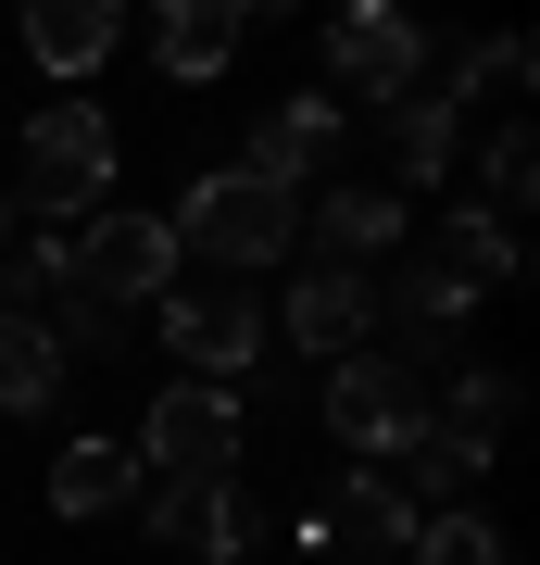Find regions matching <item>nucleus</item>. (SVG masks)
I'll return each instance as SVG.
<instances>
[{"instance_id":"obj_1","label":"nucleus","mask_w":540,"mask_h":565,"mask_svg":"<svg viewBox=\"0 0 540 565\" xmlns=\"http://www.w3.org/2000/svg\"><path fill=\"white\" fill-rule=\"evenodd\" d=\"M177 252H201V264H226V277H264V264H277L289 239H301V202L289 189H264V177H240V163H226V177H201L177 214Z\"/></svg>"},{"instance_id":"obj_2","label":"nucleus","mask_w":540,"mask_h":565,"mask_svg":"<svg viewBox=\"0 0 540 565\" xmlns=\"http://www.w3.org/2000/svg\"><path fill=\"white\" fill-rule=\"evenodd\" d=\"M177 226L163 214H88L76 239H63V289L76 302H100V315H126V302H163L177 289Z\"/></svg>"},{"instance_id":"obj_3","label":"nucleus","mask_w":540,"mask_h":565,"mask_svg":"<svg viewBox=\"0 0 540 565\" xmlns=\"http://www.w3.org/2000/svg\"><path fill=\"white\" fill-rule=\"evenodd\" d=\"M139 478L151 490H189V478H240V403L214 377H177L139 427Z\"/></svg>"},{"instance_id":"obj_4","label":"nucleus","mask_w":540,"mask_h":565,"mask_svg":"<svg viewBox=\"0 0 540 565\" xmlns=\"http://www.w3.org/2000/svg\"><path fill=\"white\" fill-rule=\"evenodd\" d=\"M327 427L378 465V452H415L427 440V390H415V364H390V352H340L327 364Z\"/></svg>"},{"instance_id":"obj_5","label":"nucleus","mask_w":540,"mask_h":565,"mask_svg":"<svg viewBox=\"0 0 540 565\" xmlns=\"http://www.w3.org/2000/svg\"><path fill=\"white\" fill-rule=\"evenodd\" d=\"M114 189V126H100L88 102H51L39 126H25V189H13V214H76Z\"/></svg>"},{"instance_id":"obj_6","label":"nucleus","mask_w":540,"mask_h":565,"mask_svg":"<svg viewBox=\"0 0 540 565\" xmlns=\"http://www.w3.org/2000/svg\"><path fill=\"white\" fill-rule=\"evenodd\" d=\"M163 340L226 390V377L264 352V302H252V289H163Z\"/></svg>"},{"instance_id":"obj_7","label":"nucleus","mask_w":540,"mask_h":565,"mask_svg":"<svg viewBox=\"0 0 540 565\" xmlns=\"http://www.w3.org/2000/svg\"><path fill=\"white\" fill-rule=\"evenodd\" d=\"M327 163H340V102H327V88H301V102H264L252 151H240V177L301 189V177H327Z\"/></svg>"},{"instance_id":"obj_8","label":"nucleus","mask_w":540,"mask_h":565,"mask_svg":"<svg viewBox=\"0 0 540 565\" xmlns=\"http://www.w3.org/2000/svg\"><path fill=\"white\" fill-rule=\"evenodd\" d=\"M415 63H427L415 13H340V39H327V76L364 88V102H402V88H415Z\"/></svg>"},{"instance_id":"obj_9","label":"nucleus","mask_w":540,"mask_h":565,"mask_svg":"<svg viewBox=\"0 0 540 565\" xmlns=\"http://www.w3.org/2000/svg\"><path fill=\"white\" fill-rule=\"evenodd\" d=\"M364 315H378V302H364V277H340V264H301V277H289V302H277V327H289L315 364L364 352Z\"/></svg>"},{"instance_id":"obj_10","label":"nucleus","mask_w":540,"mask_h":565,"mask_svg":"<svg viewBox=\"0 0 540 565\" xmlns=\"http://www.w3.org/2000/svg\"><path fill=\"white\" fill-rule=\"evenodd\" d=\"M502 415H516V377H502V364H465L453 390H427V440H441V452L465 465V478H478V465H490Z\"/></svg>"},{"instance_id":"obj_11","label":"nucleus","mask_w":540,"mask_h":565,"mask_svg":"<svg viewBox=\"0 0 540 565\" xmlns=\"http://www.w3.org/2000/svg\"><path fill=\"white\" fill-rule=\"evenodd\" d=\"M151 541H177V553H201V565H226L252 541V515H240V490L226 478H189V490H151Z\"/></svg>"},{"instance_id":"obj_12","label":"nucleus","mask_w":540,"mask_h":565,"mask_svg":"<svg viewBox=\"0 0 540 565\" xmlns=\"http://www.w3.org/2000/svg\"><path fill=\"white\" fill-rule=\"evenodd\" d=\"M415 503H402V490L378 478V465H352V478L340 490H327V515H315V541H364V553H402V541H415Z\"/></svg>"},{"instance_id":"obj_13","label":"nucleus","mask_w":540,"mask_h":565,"mask_svg":"<svg viewBox=\"0 0 540 565\" xmlns=\"http://www.w3.org/2000/svg\"><path fill=\"white\" fill-rule=\"evenodd\" d=\"M226 51H240V0H163L151 13V63L163 76H226Z\"/></svg>"},{"instance_id":"obj_14","label":"nucleus","mask_w":540,"mask_h":565,"mask_svg":"<svg viewBox=\"0 0 540 565\" xmlns=\"http://www.w3.org/2000/svg\"><path fill=\"white\" fill-rule=\"evenodd\" d=\"M114 39H126L114 0H39V13H25V51H39L51 76H88V63H114Z\"/></svg>"},{"instance_id":"obj_15","label":"nucleus","mask_w":540,"mask_h":565,"mask_svg":"<svg viewBox=\"0 0 540 565\" xmlns=\"http://www.w3.org/2000/svg\"><path fill=\"white\" fill-rule=\"evenodd\" d=\"M402 239V202L390 189H327L315 202V264H340V277H364V252Z\"/></svg>"},{"instance_id":"obj_16","label":"nucleus","mask_w":540,"mask_h":565,"mask_svg":"<svg viewBox=\"0 0 540 565\" xmlns=\"http://www.w3.org/2000/svg\"><path fill=\"white\" fill-rule=\"evenodd\" d=\"M126 490H139V452L126 440H63V465H51V503L63 515H114Z\"/></svg>"},{"instance_id":"obj_17","label":"nucleus","mask_w":540,"mask_h":565,"mask_svg":"<svg viewBox=\"0 0 540 565\" xmlns=\"http://www.w3.org/2000/svg\"><path fill=\"white\" fill-rule=\"evenodd\" d=\"M390 151H402V177H415V189L453 177V102H441V88H402V102H390Z\"/></svg>"},{"instance_id":"obj_18","label":"nucleus","mask_w":540,"mask_h":565,"mask_svg":"<svg viewBox=\"0 0 540 565\" xmlns=\"http://www.w3.org/2000/svg\"><path fill=\"white\" fill-rule=\"evenodd\" d=\"M441 264H453V277L465 289H502V277H516V226H502V214H478V202H453V226H441Z\"/></svg>"},{"instance_id":"obj_19","label":"nucleus","mask_w":540,"mask_h":565,"mask_svg":"<svg viewBox=\"0 0 540 565\" xmlns=\"http://www.w3.org/2000/svg\"><path fill=\"white\" fill-rule=\"evenodd\" d=\"M51 390H63V352H51V327L0 315V415H39Z\"/></svg>"},{"instance_id":"obj_20","label":"nucleus","mask_w":540,"mask_h":565,"mask_svg":"<svg viewBox=\"0 0 540 565\" xmlns=\"http://www.w3.org/2000/svg\"><path fill=\"white\" fill-rule=\"evenodd\" d=\"M390 315H402V327H453V315H478V289H465V277H453V264H441V252H427V264H415V277H402V289H390Z\"/></svg>"},{"instance_id":"obj_21","label":"nucleus","mask_w":540,"mask_h":565,"mask_svg":"<svg viewBox=\"0 0 540 565\" xmlns=\"http://www.w3.org/2000/svg\"><path fill=\"white\" fill-rule=\"evenodd\" d=\"M478 189H490L478 214H502V226H516V202L540 189V139H528V126H502V139H490V163H478Z\"/></svg>"},{"instance_id":"obj_22","label":"nucleus","mask_w":540,"mask_h":565,"mask_svg":"<svg viewBox=\"0 0 540 565\" xmlns=\"http://www.w3.org/2000/svg\"><path fill=\"white\" fill-rule=\"evenodd\" d=\"M402 553H415V565H502L490 515H465V503H453V515H427V527H415V541H402Z\"/></svg>"},{"instance_id":"obj_23","label":"nucleus","mask_w":540,"mask_h":565,"mask_svg":"<svg viewBox=\"0 0 540 565\" xmlns=\"http://www.w3.org/2000/svg\"><path fill=\"white\" fill-rule=\"evenodd\" d=\"M13 226H25V214H13V202H0V252H13Z\"/></svg>"}]
</instances>
